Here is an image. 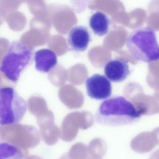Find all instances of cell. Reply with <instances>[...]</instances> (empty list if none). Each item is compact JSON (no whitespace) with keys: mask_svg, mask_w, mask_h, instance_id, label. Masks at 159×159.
<instances>
[{"mask_svg":"<svg viewBox=\"0 0 159 159\" xmlns=\"http://www.w3.org/2000/svg\"><path fill=\"white\" fill-rule=\"evenodd\" d=\"M21 149L8 142H0V159H23Z\"/></svg>","mask_w":159,"mask_h":159,"instance_id":"10","label":"cell"},{"mask_svg":"<svg viewBox=\"0 0 159 159\" xmlns=\"http://www.w3.org/2000/svg\"><path fill=\"white\" fill-rule=\"evenodd\" d=\"M85 85L88 96L94 99L106 100L112 94L111 81L100 74H94L87 78Z\"/></svg>","mask_w":159,"mask_h":159,"instance_id":"5","label":"cell"},{"mask_svg":"<svg viewBox=\"0 0 159 159\" xmlns=\"http://www.w3.org/2000/svg\"><path fill=\"white\" fill-rule=\"evenodd\" d=\"M90 41V33L86 27L75 25L70 30L68 35V43L71 50L83 52L88 47Z\"/></svg>","mask_w":159,"mask_h":159,"instance_id":"7","label":"cell"},{"mask_svg":"<svg viewBox=\"0 0 159 159\" xmlns=\"http://www.w3.org/2000/svg\"><path fill=\"white\" fill-rule=\"evenodd\" d=\"M106 77L114 83L124 81L130 74V69L126 60L117 58L108 61L104 67Z\"/></svg>","mask_w":159,"mask_h":159,"instance_id":"6","label":"cell"},{"mask_svg":"<svg viewBox=\"0 0 159 159\" xmlns=\"http://www.w3.org/2000/svg\"><path fill=\"white\" fill-rule=\"evenodd\" d=\"M125 44L130 53L139 61L152 63L159 60V44L152 27L134 29L129 35Z\"/></svg>","mask_w":159,"mask_h":159,"instance_id":"2","label":"cell"},{"mask_svg":"<svg viewBox=\"0 0 159 159\" xmlns=\"http://www.w3.org/2000/svg\"><path fill=\"white\" fill-rule=\"evenodd\" d=\"M34 60L35 69L43 73L50 72L57 66L58 62L57 54L48 48L36 51L34 54Z\"/></svg>","mask_w":159,"mask_h":159,"instance_id":"8","label":"cell"},{"mask_svg":"<svg viewBox=\"0 0 159 159\" xmlns=\"http://www.w3.org/2000/svg\"><path fill=\"white\" fill-rule=\"evenodd\" d=\"M140 117L135 106L124 96H114L104 100L95 114L97 123L109 127L133 124Z\"/></svg>","mask_w":159,"mask_h":159,"instance_id":"1","label":"cell"},{"mask_svg":"<svg viewBox=\"0 0 159 159\" xmlns=\"http://www.w3.org/2000/svg\"><path fill=\"white\" fill-rule=\"evenodd\" d=\"M27 102L11 87L0 88V125L19 122L27 111Z\"/></svg>","mask_w":159,"mask_h":159,"instance_id":"4","label":"cell"},{"mask_svg":"<svg viewBox=\"0 0 159 159\" xmlns=\"http://www.w3.org/2000/svg\"><path fill=\"white\" fill-rule=\"evenodd\" d=\"M110 19L105 13L97 11L89 18V26L93 33L98 36L106 35L109 30Z\"/></svg>","mask_w":159,"mask_h":159,"instance_id":"9","label":"cell"},{"mask_svg":"<svg viewBox=\"0 0 159 159\" xmlns=\"http://www.w3.org/2000/svg\"><path fill=\"white\" fill-rule=\"evenodd\" d=\"M34 55L32 48L19 40L13 41L2 59L0 71L7 80L16 83L32 61Z\"/></svg>","mask_w":159,"mask_h":159,"instance_id":"3","label":"cell"}]
</instances>
